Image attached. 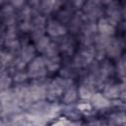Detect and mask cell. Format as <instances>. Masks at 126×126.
<instances>
[{"instance_id": "8992f818", "label": "cell", "mask_w": 126, "mask_h": 126, "mask_svg": "<svg viewBox=\"0 0 126 126\" xmlns=\"http://www.w3.org/2000/svg\"><path fill=\"white\" fill-rule=\"evenodd\" d=\"M122 52V43L120 40L118 39H109L106 48H105V53L111 57V58H115L120 56Z\"/></svg>"}, {"instance_id": "4fadbf2b", "label": "cell", "mask_w": 126, "mask_h": 126, "mask_svg": "<svg viewBox=\"0 0 126 126\" xmlns=\"http://www.w3.org/2000/svg\"><path fill=\"white\" fill-rule=\"evenodd\" d=\"M92 101H93V104L98 108H102V107H106L109 105V100H108V97H106L103 94H99V93H96V94H94V95L92 96Z\"/></svg>"}, {"instance_id": "9c48e42d", "label": "cell", "mask_w": 126, "mask_h": 126, "mask_svg": "<svg viewBox=\"0 0 126 126\" xmlns=\"http://www.w3.org/2000/svg\"><path fill=\"white\" fill-rule=\"evenodd\" d=\"M34 53H35V48L32 46L31 44H27L22 48L21 51V57L19 61L25 65L26 63H30L33 58H34Z\"/></svg>"}, {"instance_id": "9a60e30c", "label": "cell", "mask_w": 126, "mask_h": 126, "mask_svg": "<svg viewBox=\"0 0 126 126\" xmlns=\"http://www.w3.org/2000/svg\"><path fill=\"white\" fill-rule=\"evenodd\" d=\"M98 71H99L98 72V78H99V80L100 81L105 80L107 77H109V75H111V73H112V66L109 64L108 61H104L101 64V66H100V68H99Z\"/></svg>"}, {"instance_id": "d6986e66", "label": "cell", "mask_w": 126, "mask_h": 126, "mask_svg": "<svg viewBox=\"0 0 126 126\" xmlns=\"http://www.w3.org/2000/svg\"><path fill=\"white\" fill-rule=\"evenodd\" d=\"M60 47H61L62 51L70 53V51H72V47H73V44L70 41V37H66L65 39H63L62 42H61V46Z\"/></svg>"}, {"instance_id": "cb8c5ba5", "label": "cell", "mask_w": 126, "mask_h": 126, "mask_svg": "<svg viewBox=\"0 0 126 126\" xmlns=\"http://www.w3.org/2000/svg\"><path fill=\"white\" fill-rule=\"evenodd\" d=\"M101 2H103V3H109V2H111V0H100Z\"/></svg>"}, {"instance_id": "44dd1931", "label": "cell", "mask_w": 126, "mask_h": 126, "mask_svg": "<svg viewBox=\"0 0 126 126\" xmlns=\"http://www.w3.org/2000/svg\"><path fill=\"white\" fill-rule=\"evenodd\" d=\"M11 2L15 7H21L24 3V0H11Z\"/></svg>"}, {"instance_id": "277c9868", "label": "cell", "mask_w": 126, "mask_h": 126, "mask_svg": "<svg viewBox=\"0 0 126 126\" xmlns=\"http://www.w3.org/2000/svg\"><path fill=\"white\" fill-rule=\"evenodd\" d=\"M45 31L47 32V33L50 36H62L64 34H66L67 32V29L65 26L62 25V23L56 21V20H49L46 23V27H45Z\"/></svg>"}, {"instance_id": "6da1fadb", "label": "cell", "mask_w": 126, "mask_h": 126, "mask_svg": "<svg viewBox=\"0 0 126 126\" xmlns=\"http://www.w3.org/2000/svg\"><path fill=\"white\" fill-rule=\"evenodd\" d=\"M47 67L43 57H34L28 66V76L32 79H39L46 75Z\"/></svg>"}, {"instance_id": "7c38bea8", "label": "cell", "mask_w": 126, "mask_h": 126, "mask_svg": "<svg viewBox=\"0 0 126 126\" xmlns=\"http://www.w3.org/2000/svg\"><path fill=\"white\" fill-rule=\"evenodd\" d=\"M78 93H79V96L81 98H83V99H91L92 96L94 94V88H93V84L90 81L88 83L86 82L85 84H83L79 88Z\"/></svg>"}, {"instance_id": "7402d4cb", "label": "cell", "mask_w": 126, "mask_h": 126, "mask_svg": "<svg viewBox=\"0 0 126 126\" xmlns=\"http://www.w3.org/2000/svg\"><path fill=\"white\" fill-rule=\"evenodd\" d=\"M73 3H74L75 6L80 7V6H82L85 3V0H73Z\"/></svg>"}, {"instance_id": "30bf717a", "label": "cell", "mask_w": 126, "mask_h": 126, "mask_svg": "<svg viewBox=\"0 0 126 126\" xmlns=\"http://www.w3.org/2000/svg\"><path fill=\"white\" fill-rule=\"evenodd\" d=\"M123 85L119 84H109L107 85L103 90V94L108 98H117L120 97L121 91H122Z\"/></svg>"}, {"instance_id": "2e32d148", "label": "cell", "mask_w": 126, "mask_h": 126, "mask_svg": "<svg viewBox=\"0 0 126 126\" xmlns=\"http://www.w3.org/2000/svg\"><path fill=\"white\" fill-rule=\"evenodd\" d=\"M78 95H79V93L75 88H69L64 93V96L62 99L65 103H72L77 99Z\"/></svg>"}, {"instance_id": "8fae6325", "label": "cell", "mask_w": 126, "mask_h": 126, "mask_svg": "<svg viewBox=\"0 0 126 126\" xmlns=\"http://www.w3.org/2000/svg\"><path fill=\"white\" fill-rule=\"evenodd\" d=\"M47 70L50 72H54L59 69L60 64H61V59L60 56L57 55H50V56H43Z\"/></svg>"}, {"instance_id": "52a82bcc", "label": "cell", "mask_w": 126, "mask_h": 126, "mask_svg": "<svg viewBox=\"0 0 126 126\" xmlns=\"http://www.w3.org/2000/svg\"><path fill=\"white\" fill-rule=\"evenodd\" d=\"M100 0H88L84 4V12L89 17L97 16L100 13Z\"/></svg>"}, {"instance_id": "5b68a950", "label": "cell", "mask_w": 126, "mask_h": 126, "mask_svg": "<svg viewBox=\"0 0 126 126\" xmlns=\"http://www.w3.org/2000/svg\"><path fill=\"white\" fill-rule=\"evenodd\" d=\"M64 90H65V82L61 78H57L49 85L46 94L52 98H57L63 94Z\"/></svg>"}, {"instance_id": "3957f363", "label": "cell", "mask_w": 126, "mask_h": 126, "mask_svg": "<svg viewBox=\"0 0 126 126\" xmlns=\"http://www.w3.org/2000/svg\"><path fill=\"white\" fill-rule=\"evenodd\" d=\"M116 24L117 23H115L114 21H112L108 17H103V18H100L98 20L96 29L99 32V34L110 36V35L114 34V32H115Z\"/></svg>"}, {"instance_id": "7a4b0ae2", "label": "cell", "mask_w": 126, "mask_h": 126, "mask_svg": "<svg viewBox=\"0 0 126 126\" xmlns=\"http://www.w3.org/2000/svg\"><path fill=\"white\" fill-rule=\"evenodd\" d=\"M94 50L91 47H86L84 49H81L74 57V65L76 67H86L88 66L93 59L94 58Z\"/></svg>"}, {"instance_id": "ac0fdd59", "label": "cell", "mask_w": 126, "mask_h": 126, "mask_svg": "<svg viewBox=\"0 0 126 126\" xmlns=\"http://www.w3.org/2000/svg\"><path fill=\"white\" fill-rule=\"evenodd\" d=\"M116 71L121 78H126V54L122 55L117 61Z\"/></svg>"}, {"instance_id": "603a6c76", "label": "cell", "mask_w": 126, "mask_h": 126, "mask_svg": "<svg viewBox=\"0 0 126 126\" xmlns=\"http://www.w3.org/2000/svg\"><path fill=\"white\" fill-rule=\"evenodd\" d=\"M122 16H123L124 19L126 20V4H125V6H124V8H123V10H122Z\"/></svg>"}, {"instance_id": "e0dca14e", "label": "cell", "mask_w": 126, "mask_h": 126, "mask_svg": "<svg viewBox=\"0 0 126 126\" xmlns=\"http://www.w3.org/2000/svg\"><path fill=\"white\" fill-rule=\"evenodd\" d=\"M50 43H51V41H50L49 37L43 35V36H41V37H39L38 39L35 40V48L39 52L43 53L47 49V47L50 45Z\"/></svg>"}, {"instance_id": "5bb4252c", "label": "cell", "mask_w": 126, "mask_h": 126, "mask_svg": "<svg viewBox=\"0 0 126 126\" xmlns=\"http://www.w3.org/2000/svg\"><path fill=\"white\" fill-rule=\"evenodd\" d=\"M39 4L44 13H50L60 5V0H40Z\"/></svg>"}, {"instance_id": "ffe728a7", "label": "cell", "mask_w": 126, "mask_h": 126, "mask_svg": "<svg viewBox=\"0 0 126 126\" xmlns=\"http://www.w3.org/2000/svg\"><path fill=\"white\" fill-rule=\"evenodd\" d=\"M27 77H29V76H28V73H27V74H23V73L19 72L18 74H16V76H15V80L18 81V82H21V81H24Z\"/></svg>"}, {"instance_id": "ba28073f", "label": "cell", "mask_w": 126, "mask_h": 126, "mask_svg": "<svg viewBox=\"0 0 126 126\" xmlns=\"http://www.w3.org/2000/svg\"><path fill=\"white\" fill-rule=\"evenodd\" d=\"M106 15L109 19H111L112 21H114L115 23H117L122 15V11L120 9L119 3L115 2V1H111L108 3V6L106 8Z\"/></svg>"}]
</instances>
